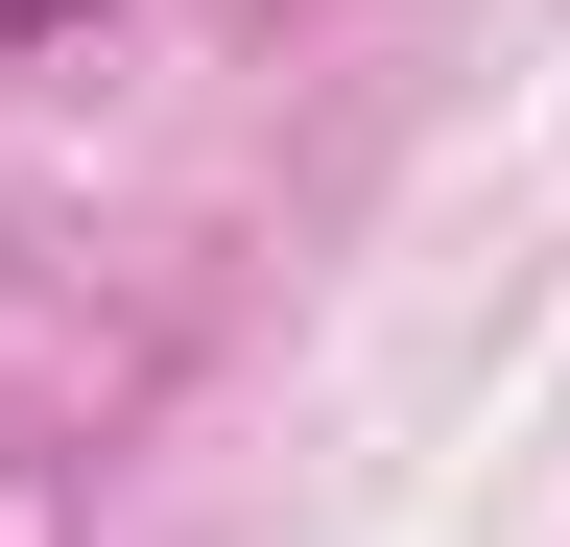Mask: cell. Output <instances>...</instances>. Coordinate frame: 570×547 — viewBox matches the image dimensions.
Listing matches in <instances>:
<instances>
[{
  "mask_svg": "<svg viewBox=\"0 0 570 547\" xmlns=\"http://www.w3.org/2000/svg\"><path fill=\"white\" fill-rule=\"evenodd\" d=\"M0 25H96V0H0Z\"/></svg>",
  "mask_w": 570,
  "mask_h": 547,
  "instance_id": "6da1fadb",
  "label": "cell"
}]
</instances>
